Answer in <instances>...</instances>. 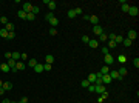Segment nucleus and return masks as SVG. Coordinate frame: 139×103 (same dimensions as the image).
<instances>
[{
  "label": "nucleus",
  "mask_w": 139,
  "mask_h": 103,
  "mask_svg": "<svg viewBox=\"0 0 139 103\" xmlns=\"http://www.w3.org/2000/svg\"><path fill=\"white\" fill-rule=\"evenodd\" d=\"M117 74H119V75H121V77L124 78L125 75H127V69H125V66H121V68H119V71H117Z\"/></svg>",
  "instance_id": "dca6fc26"
},
{
  "label": "nucleus",
  "mask_w": 139,
  "mask_h": 103,
  "mask_svg": "<svg viewBox=\"0 0 139 103\" xmlns=\"http://www.w3.org/2000/svg\"><path fill=\"white\" fill-rule=\"evenodd\" d=\"M136 37H138V34H136V31L135 29H130V31H128V37H127V39H130V40H136Z\"/></svg>",
  "instance_id": "39448f33"
},
{
  "label": "nucleus",
  "mask_w": 139,
  "mask_h": 103,
  "mask_svg": "<svg viewBox=\"0 0 139 103\" xmlns=\"http://www.w3.org/2000/svg\"><path fill=\"white\" fill-rule=\"evenodd\" d=\"M45 5H46V6L50 8V11L56 9V6H57V3H56L54 0H45Z\"/></svg>",
  "instance_id": "7ed1b4c3"
},
{
  "label": "nucleus",
  "mask_w": 139,
  "mask_h": 103,
  "mask_svg": "<svg viewBox=\"0 0 139 103\" xmlns=\"http://www.w3.org/2000/svg\"><path fill=\"white\" fill-rule=\"evenodd\" d=\"M2 86H3V82H2V80H0V88H2Z\"/></svg>",
  "instance_id": "4d7b16f0"
},
{
  "label": "nucleus",
  "mask_w": 139,
  "mask_h": 103,
  "mask_svg": "<svg viewBox=\"0 0 139 103\" xmlns=\"http://www.w3.org/2000/svg\"><path fill=\"white\" fill-rule=\"evenodd\" d=\"M133 65H135L136 68H139V59H138V57H136V59L133 60Z\"/></svg>",
  "instance_id": "49530a36"
},
{
  "label": "nucleus",
  "mask_w": 139,
  "mask_h": 103,
  "mask_svg": "<svg viewBox=\"0 0 139 103\" xmlns=\"http://www.w3.org/2000/svg\"><path fill=\"white\" fill-rule=\"evenodd\" d=\"M36 65H37V60H36V59H29V60H28V66L34 68Z\"/></svg>",
  "instance_id": "393cba45"
},
{
  "label": "nucleus",
  "mask_w": 139,
  "mask_h": 103,
  "mask_svg": "<svg viewBox=\"0 0 139 103\" xmlns=\"http://www.w3.org/2000/svg\"><path fill=\"white\" fill-rule=\"evenodd\" d=\"M88 46L94 49V48H97V46H99V42L97 40H90V42H88Z\"/></svg>",
  "instance_id": "6ab92c4d"
},
{
  "label": "nucleus",
  "mask_w": 139,
  "mask_h": 103,
  "mask_svg": "<svg viewBox=\"0 0 139 103\" xmlns=\"http://www.w3.org/2000/svg\"><path fill=\"white\" fill-rule=\"evenodd\" d=\"M128 14L131 15V17H138V14H139L138 6H130V9H128Z\"/></svg>",
  "instance_id": "f03ea898"
},
{
  "label": "nucleus",
  "mask_w": 139,
  "mask_h": 103,
  "mask_svg": "<svg viewBox=\"0 0 139 103\" xmlns=\"http://www.w3.org/2000/svg\"><path fill=\"white\" fill-rule=\"evenodd\" d=\"M88 82H90V83H94L96 82V74H90V75H88V78H87Z\"/></svg>",
  "instance_id": "bb28decb"
},
{
  "label": "nucleus",
  "mask_w": 139,
  "mask_h": 103,
  "mask_svg": "<svg viewBox=\"0 0 139 103\" xmlns=\"http://www.w3.org/2000/svg\"><path fill=\"white\" fill-rule=\"evenodd\" d=\"M14 37H15V32H14V31H11V32H8V37H6V39H9V40H12Z\"/></svg>",
  "instance_id": "58836bf2"
},
{
  "label": "nucleus",
  "mask_w": 139,
  "mask_h": 103,
  "mask_svg": "<svg viewBox=\"0 0 139 103\" xmlns=\"http://www.w3.org/2000/svg\"><path fill=\"white\" fill-rule=\"evenodd\" d=\"M53 17H54V14H53V12H48V14L45 15V20L48 22V20H50V18H53Z\"/></svg>",
  "instance_id": "79ce46f5"
},
{
  "label": "nucleus",
  "mask_w": 139,
  "mask_h": 103,
  "mask_svg": "<svg viewBox=\"0 0 139 103\" xmlns=\"http://www.w3.org/2000/svg\"><path fill=\"white\" fill-rule=\"evenodd\" d=\"M108 74H110V77H111V78H117V80H122V77L119 75V74H117V71H110Z\"/></svg>",
  "instance_id": "1a4fd4ad"
},
{
  "label": "nucleus",
  "mask_w": 139,
  "mask_h": 103,
  "mask_svg": "<svg viewBox=\"0 0 139 103\" xmlns=\"http://www.w3.org/2000/svg\"><path fill=\"white\" fill-rule=\"evenodd\" d=\"M117 62L121 63V65H124V63L127 62V55H124V54H119V55H117Z\"/></svg>",
  "instance_id": "9b49d317"
},
{
  "label": "nucleus",
  "mask_w": 139,
  "mask_h": 103,
  "mask_svg": "<svg viewBox=\"0 0 139 103\" xmlns=\"http://www.w3.org/2000/svg\"><path fill=\"white\" fill-rule=\"evenodd\" d=\"M17 15H19V18H22V20H26V12H25V11H22V9L17 12Z\"/></svg>",
  "instance_id": "b1692460"
},
{
  "label": "nucleus",
  "mask_w": 139,
  "mask_h": 103,
  "mask_svg": "<svg viewBox=\"0 0 139 103\" xmlns=\"http://www.w3.org/2000/svg\"><path fill=\"white\" fill-rule=\"evenodd\" d=\"M122 43H124V46H127V48H130V46H131V43H133V42L130 40V39H124V42H122Z\"/></svg>",
  "instance_id": "a878e982"
},
{
  "label": "nucleus",
  "mask_w": 139,
  "mask_h": 103,
  "mask_svg": "<svg viewBox=\"0 0 139 103\" xmlns=\"http://www.w3.org/2000/svg\"><path fill=\"white\" fill-rule=\"evenodd\" d=\"M66 15H68L70 18H74V17H76V12H74V9H70V11H68V14H66Z\"/></svg>",
  "instance_id": "2f4dec72"
},
{
  "label": "nucleus",
  "mask_w": 139,
  "mask_h": 103,
  "mask_svg": "<svg viewBox=\"0 0 139 103\" xmlns=\"http://www.w3.org/2000/svg\"><path fill=\"white\" fill-rule=\"evenodd\" d=\"M105 85H96V91L94 92H99V94H102V92H105Z\"/></svg>",
  "instance_id": "9d476101"
},
{
  "label": "nucleus",
  "mask_w": 139,
  "mask_h": 103,
  "mask_svg": "<svg viewBox=\"0 0 139 103\" xmlns=\"http://www.w3.org/2000/svg\"><path fill=\"white\" fill-rule=\"evenodd\" d=\"M107 48H108V49H113V48H116V42H110V40H108V46H107Z\"/></svg>",
  "instance_id": "c9c22d12"
},
{
  "label": "nucleus",
  "mask_w": 139,
  "mask_h": 103,
  "mask_svg": "<svg viewBox=\"0 0 139 103\" xmlns=\"http://www.w3.org/2000/svg\"><path fill=\"white\" fill-rule=\"evenodd\" d=\"M2 88H3L5 91H11V89H12V83H9V82H5Z\"/></svg>",
  "instance_id": "a211bd4d"
},
{
  "label": "nucleus",
  "mask_w": 139,
  "mask_h": 103,
  "mask_svg": "<svg viewBox=\"0 0 139 103\" xmlns=\"http://www.w3.org/2000/svg\"><path fill=\"white\" fill-rule=\"evenodd\" d=\"M48 22L51 23V26L53 28H56V26L59 25V18H56V17H53V18H50V20H48Z\"/></svg>",
  "instance_id": "aec40b11"
},
{
  "label": "nucleus",
  "mask_w": 139,
  "mask_h": 103,
  "mask_svg": "<svg viewBox=\"0 0 139 103\" xmlns=\"http://www.w3.org/2000/svg\"><path fill=\"white\" fill-rule=\"evenodd\" d=\"M0 22L3 23V25H6V23H8V18L6 17H0Z\"/></svg>",
  "instance_id": "de8ad7c7"
},
{
  "label": "nucleus",
  "mask_w": 139,
  "mask_h": 103,
  "mask_svg": "<svg viewBox=\"0 0 139 103\" xmlns=\"http://www.w3.org/2000/svg\"><path fill=\"white\" fill-rule=\"evenodd\" d=\"M31 9H33V5H31V3H28V2H25V3H23L22 11H25L26 14H29V12H31Z\"/></svg>",
  "instance_id": "20e7f679"
},
{
  "label": "nucleus",
  "mask_w": 139,
  "mask_h": 103,
  "mask_svg": "<svg viewBox=\"0 0 139 103\" xmlns=\"http://www.w3.org/2000/svg\"><path fill=\"white\" fill-rule=\"evenodd\" d=\"M15 63H17V62H15V60L9 59V60H8V66H9V68H11V69H12V68H15Z\"/></svg>",
  "instance_id": "cd10ccee"
},
{
  "label": "nucleus",
  "mask_w": 139,
  "mask_h": 103,
  "mask_svg": "<svg viewBox=\"0 0 139 103\" xmlns=\"http://www.w3.org/2000/svg\"><path fill=\"white\" fill-rule=\"evenodd\" d=\"M88 91H90V92H94L96 91V85H93V83H91V85H90V86H88Z\"/></svg>",
  "instance_id": "a19ab883"
},
{
  "label": "nucleus",
  "mask_w": 139,
  "mask_h": 103,
  "mask_svg": "<svg viewBox=\"0 0 139 103\" xmlns=\"http://www.w3.org/2000/svg\"><path fill=\"white\" fill-rule=\"evenodd\" d=\"M3 94H5V89H3V88H0V96H3Z\"/></svg>",
  "instance_id": "6e6d98bb"
},
{
  "label": "nucleus",
  "mask_w": 139,
  "mask_h": 103,
  "mask_svg": "<svg viewBox=\"0 0 139 103\" xmlns=\"http://www.w3.org/2000/svg\"><path fill=\"white\" fill-rule=\"evenodd\" d=\"M100 96H102V99L105 100V99H108V92L105 91V92H102V94H100Z\"/></svg>",
  "instance_id": "8fccbe9b"
},
{
  "label": "nucleus",
  "mask_w": 139,
  "mask_h": 103,
  "mask_svg": "<svg viewBox=\"0 0 139 103\" xmlns=\"http://www.w3.org/2000/svg\"><path fill=\"white\" fill-rule=\"evenodd\" d=\"M82 42H84V43H88V42H90V37L88 36H82Z\"/></svg>",
  "instance_id": "c03bdc74"
},
{
  "label": "nucleus",
  "mask_w": 139,
  "mask_h": 103,
  "mask_svg": "<svg viewBox=\"0 0 139 103\" xmlns=\"http://www.w3.org/2000/svg\"><path fill=\"white\" fill-rule=\"evenodd\" d=\"M36 18V15L33 14V12H29V14H26V20H34Z\"/></svg>",
  "instance_id": "e433bc0d"
},
{
  "label": "nucleus",
  "mask_w": 139,
  "mask_h": 103,
  "mask_svg": "<svg viewBox=\"0 0 139 103\" xmlns=\"http://www.w3.org/2000/svg\"><path fill=\"white\" fill-rule=\"evenodd\" d=\"M107 37H108V40H110V42H114V39H116V34H114V32H110Z\"/></svg>",
  "instance_id": "473e14b6"
},
{
  "label": "nucleus",
  "mask_w": 139,
  "mask_h": 103,
  "mask_svg": "<svg viewBox=\"0 0 139 103\" xmlns=\"http://www.w3.org/2000/svg\"><path fill=\"white\" fill-rule=\"evenodd\" d=\"M51 65H50V63H45V65H43V71H51Z\"/></svg>",
  "instance_id": "ea45409f"
},
{
  "label": "nucleus",
  "mask_w": 139,
  "mask_h": 103,
  "mask_svg": "<svg viewBox=\"0 0 139 103\" xmlns=\"http://www.w3.org/2000/svg\"><path fill=\"white\" fill-rule=\"evenodd\" d=\"M11 54H12V52H5V57L9 60V59H11Z\"/></svg>",
  "instance_id": "3c124183"
},
{
  "label": "nucleus",
  "mask_w": 139,
  "mask_h": 103,
  "mask_svg": "<svg viewBox=\"0 0 139 103\" xmlns=\"http://www.w3.org/2000/svg\"><path fill=\"white\" fill-rule=\"evenodd\" d=\"M84 20H87V22H88V20H90V15H87V14H84Z\"/></svg>",
  "instance_id": "603ef678"
},
{
  "label": "nucleus",
  "mask_w": 139,
  "mask_h": 103,
  "mask_svg": "<svg viewBox=\"0 0 139 103\" xmlns=\"http://www.w3.org/2000/svg\"><path fill=\"white\" fill-rule=\"evenodd\" d=\"M102 54H104V55H107V54H110V49L107 48V46H104V48H102Z\"/></svg>",
  "instance_id": "37998d69"
},
{
  "label": "nucleus",
  "mask_w": 139,
  "mask_h": 103,
  "mask_svg": "<svg viewBox=\"0 0 139 103\" xmlns=\"http://www.w3.org/2000/svg\"><path fill=\"white\" fill-rule=\"evenodd\" d=\"M34 69V72H37V74H40V72H43V65H39V63H37L36 66L33 68Z\"/></svg>",
  "instance_id": "f8f14e48"
},
{
  "label": "nucleus",
  "mask_w": 139,
  "mask_h": 103,
  "mask_svg": "<svg viewBox=\"0 0 139 103\" xmlns=\"http://www.w3.org/2000/svg\"><path fill=\"white\" fill-rule=\"evenodd\" d=\"M0 65H2V63H0Z\"/></svg>",
  "instance_id": "bf43d9fd"
},
{
  "label": "nucleus",
  "mask_w": 139,
  "mask_h": 103,
  "mask_svg": "<svg viewBox=\"0 0 139 103\" xmlns=\"http://www.w3.org/2000/svg\"><path fill=\"white\" fill-rule=\"evenodd\" d=\"M0 71H2V72H9V71H11V68L8 66V63H2V65H0Z\"/></svg>",
  "instance_id": "423d86ee"
},
{
  "label": "nucleus",
  "mask_w": 139,
  "mask_h": 103,
  "mask_svg": "<svg viewBox=\"0 0 139 103\" xmlns=\"http://www.w3.org/2000/svg\"><path fill=\"white\" fill-rule=\"evenodd\" d=\"M114 42H116V45H117V43H122V42H124V37H122V36H116Z\"/></svg>",
  "instance_id": "7c9ffc66"
},
{
  "label": "nucleus",
  "mask_w": 139,
  "mask_h": 103,
  "mask_svg": "<svg viewBox=\"0 0 139 103\" xmlns=\"http://www.w3.org/2000/svg\"><path fill=\"white\" fill-rule=\"evenodd\" d=\"M99 40H100V42H107V40H108V37H107V34H105V32H102L100 36H99Z\"/></svg>",
  "instance_id": "c85d7f7f"
},
{
  "label": "nucleus",
  "mask_w": 139,
  "mask_h": 103,
  "mask_svg": "<svg viewBox=\"0 0 139 103\" xmlns=\"http://www.w3.org/2000/svg\"><path fill=\"white\" fill-rule=\"evenodd\" d=\"M11 59L15 60V62H19V60H20V52H12V54H11Z\"/></svg>",
  "instance_id": "5701e85b"
},
{
  "label": "nucleus",
  "mask_w": 139,
  "mask_h": 103,
  "mask_svg": "<svg viewBox=\"0 0 139 103\" xmlns=\"http://www.w3.org/2000/svg\"><path fill=\"white\" fill-rule=\"evenodd\" d=\"M74 12H76V15H82V14H84L82 8H76V9H74Z\"/></svg>",
  "instance_id": "4c0bfd02"
},
{
  "label": "nucleus",
  "mask_w": 139,
  "mask_h": 103,
  "mask_svg": "<svg viewBox=\"0 0 139 103\" xmlns=\"http://www.w3.org/2000/svg\"><path fill=\"white\" fill-rule=\"evenodd\" d=\"M2 103H12V102H11V100H8V99H5V100H3Z\"/></svg>",
  "instance_id": "5fc2aeb1"
},
{
  "label": "nucleus",
  "mask_w": 139,
  "mask_h": 103,
  "mask_svg": "<svg viewBox=\"0 0 139 103\" xmlns=\"http://www.w3.org/2000/svg\"><path fill=\"white\" fill-rule=\"evenodd\" d=\"M45 60H46V63L53 65V63H54V55H51V54H46V55H45Z\"/></svg>",
  "instance_id": "ddd939ff"
},
{
  "label": "nucleus",
  "mask_w": 139,
  "mask_h": 103,
  "mask_svg": "<svg viewBox=\"0 0 139 103\" xmlns=\"http://www.w3.org/2000/svg\"><path fill=\"white\" fill-rule=\"evenodd\" d=\"M104 62H105V65H107V66H110V65H113V63H114L113 55H111V54H107V55H104Z\"/></svg>",
  "instance_id": "f257e3e1"
},
{
  "label": "nucleus",
  "mask_w": 139,
  "mask_h": 103,
  "mask_svg": "<svg viewBox=\"0 0 139 103\" xmlns=\"http://www.w3.org/2000/svg\"><path fill=\"white\" fill-rule=\"evenodd\" d=\"M56 34H57V29H56V28H51V29H50V36H56Z\"/></svg>",
  "instance_id": "a18cd8bd"
},
{
  "label": "nucleus",
  "mask_w": 139,
  "mask_h": 103,
  "mask_svg": "<svg viewBox=\"0 0 139 103\" xmlns=\"http://www.w3.org/2000/svg\"><path fill=\"white\" fill-rule=\"evenodd\" d=\"M108 83H111V77H110V74H105L102 77V85H108Z\"/></svg>",
  "instance_id": "6e6552de"
},
{
  "label": "nucleus",
  "mask_w": 139,
  "mask_h": 103,
  "mask_svg": "<svg viewBox=\"0 0 139 103\" xmlns=\"http://www.w3.org/2000/svg\"><path fill=\"white\" fill-rule=\"evenodd\" d=\"M99 72L102 74V75H105V74H108V72H110V66H102Z\"/></svg>",
  "instance_id": "412c9836"
},
{
  "label": "nucleus",
  "mask_w": 139,
  "mask_h": 103,
  "mask_svg": "<svg viewBox=\"0 0 139 103\" xmlns=\"http://www.w3.org/2000/svg\"><path fill=\"white\" fill-rule=\"evenodd\" d=\"M5 29H6L8 32H11V31H14V25H12V23H9V22H8L6 25H5Z\"/></svg>",
  "instance_id": "4be33fe9"
},
{
  "label": "nucleus",
  "mask_w": 139,
  "mask_h": 103,
  "mask_svg": "<svg viewBox=\"0 0 139 103\" xmlns=\"http://www.w3.org/2000/svg\"><path fill=\"white\" fill-rule=\"evenodd\" d=\"M20 102H22V103H28V99H26V97H23V99L20 100Z\"/></svg>",
  "instance_id": "864d4df0"
},
{
  "label": "nucleus",
  "mask_w": 139,
  "mask_h": 103,
  "mask_svg": "<svg viewBox=\"0 0 139 103\" xmlns=\"http://www.w3.org/2000/svg\"><path fill=\"white\" fill-rule=\"evenodd\" d=\"M39 11H40V8H39V6H33V9H31V12H33L34 15L39 14Z\"/></svg>",
  "instance_id": "c756f323"
},
{
  "label": "nucleus",
  "mask_w": 139,
  "mask_h": 103,
  "mask_svg": "<svg viewBox=\"0 0 139 103\" xmlns=\"http://www.w3.org/2000/svg\"><path fill=\"white\" fill-rule=\"evenodd\" d=\"M15 69H17V71H22V69H25V63L19 60V62L15 63Z\"/></svg>",
  "instance_id": "f3484780"
},
{
  "label": "nucleus",
  "mask_w": 139,
  "mask_h": 103,
  "mask_svg": "<svg viewBox=\"0 0 139 103\" xmlns=\"http://www.w3.org/2000/svg\"><path fill=\"white\" fill-rule=\"evenodd\" d=\"M0 36L3 37V39H6V37H8V31L5 29V28H3V29H0Z\"/></svg>",
  "instance_id": "72a5a7b5"
},
{
  "label": "nucleus",
  "mask_w": 139,
  "mask_h": 103,
  "mask_svg": "<svg viewBox=\"0 0 139 103\" xmlns=\"http://www.w3.org/2000/svg\"><path fill=\"white\" fill-rule=\"evenodd\" d=\"M15 103H22V102H15Z\"/></svg>",
  "instance_id": "13d9d810"
},
{
  "label": "nucleus",
  "mask_w": 139,
  "mask_h": 103,
  "mask_svg": "<svg viewBox=\"0 0 139 103\" xmlns=\"http://www.w3.org/2000/svg\"><path fill=\"white\" fill-rule=\"evenodd\" d=\"M81 85H82V88H88V86L91 85V83H90L88 80H82V83H81Z\"/></svg>",
  "instance_id": "f704fd0d"
},
{
  "label": "nucleus",
  "mask_w": 139,
  "mask_h": 103,
  "mask_svg": "<svg viewBox=\"0 0 139 103\" xmlns=\"http://www.w3.org/2000/svg\"><path fill=\"white\" fill-rule=\"evenodd\" d=\"M90 22H91L94 26L99 25V17H97V15H90Z\"/></svg>",
  "instance_id": "2eb2a0df"
},
{
  "label": "nucleus",
  "mask_w": 139,
  "mask_h": 103,
  "mask_svg": "<svg viewBox=\"0 0 139 103\" xmlns=\"http://www.w3.org/2000/svg\"><path fill=\"white\" fill-rule=\"evenodd\" d=\"M93 32H94L96 36H100V34L104 32V29H102V28H100L99 25H96V26H93Z\"/></svg>",
  "instance_id": "0eeeda50"
},
{
  "label": "nucleus",
  "mask_w": 139,
  "mask_h": 103,
  "mask_svg": "<svg viewBox=\"0 0 139 103\" xmlns=\"http://www.w3.org/2000/svg\"><path fill=\"white\" fill-rule=\"evenodd\" d=\"M121 5H122V11L124 12H128V9H130V5H127V2H124V0H121Z\"/></svg>",
  "instance_id": "4468645a"
},
{
  "label": "nucleus",
  "mask_w": 139,
  "mask_h": 103,
  "mask_svg": "<svg viewBox=\"0 0 139 103\" xmlns=\"http://www.w3.org/2000/svg\"><path fill=\"white\" fill-rule=\"evenodd\" d=\"M26 59H28V54H25V52L20 54V60H26Z\"/></svg>",
  "instance_id": "09e8293b"
}]
</instances>
